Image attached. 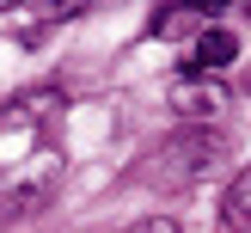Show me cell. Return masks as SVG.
<instances>
[{
  "label": "cell",
  "mask_w": 251,
  "mask_h": 233,
  "mask_svg": "<svg viewBox=\"0 0 251 233\" xmlns=\"http://www.w3.org/2000/svg\"><path fill=\"white\" fill-rule=\"evenodd\" d=\"M55 178H61V159L49 154V147H37V154L6 178V190H0V215H6V221L12 215H37V208L55 196Z\"/></svg>",
  "instance_id": "obj_1"
},
{
  "label": "cell",
  "mask_w": 251,
  "mask_h": 233,
  "mask_svg": "<svg viewBox=\"0 0 251 233\" xmlns=\"http://www.w3.org/2000/svg\"><path fill=\"white\" fill-rule=\"evenodd\" d=\"M166 104L178 110L184 123H208V117H221L233 98H227V86H221L215 74H178V80L166 86Z\"/></svg>",
  "instance_id": "obj_2"
},
{
  "label": "cell",
  "mask_w": 251,
  "mask_h": 233,
  "mask_svg": "<svg viewBox=\"0 0 251 233\" xmlns=\"http://www.w3.org/2000/svg\"><path fill=\"white\" fill-rule=\"evenodd\" d=\"M215 159H221V135H208V129L172 135V141L159 147V172H166V178H202Z\"/></svg>",
  "instance_id": "obj_3"
},
{
  "label": "cell",
  "mask_w": 251,
  "mask_h": 233,
  "mask_svg": "<svg viewBox=\"0 0 251 233\" xmlns=\"http://www.w3.org/2000/svg\"><path fill=\"white\" fill-rule=\"evenodd\" d=\"M233 55H239V37L221 31V25H208V31L196 37V49H190V74H221Z\"/></svg>",
  "instance_id": "obj_4"
},
{
  "label": "cell",
  "mask_w": 251,
  "mask_h": 233,
  "mask_svg": "<svg viewBox=\"0 0 251 233\" xmlns=\"http://www.w3.org/2000/svg\"><path fill=\"white\" fill-rule=\"evenodd\" d=\"M215 6H227V0H166V6L147 19V31H153V37H172V31H184L190 19H208Z\"/></svg>",
  "instance_id": "obj_5"
},
{
  "label": "cell",
  "mask_w": 251,
  "mask_h": 233,
  "mask_svg": "<svg viewBox=\"0 0 251 233\" xmlns=\"http://www.w3.org/2000/svg\"><path fill=\"white\" fill-rule=\"evenodd\" d=\"M221 221H227L233 233H251V166H245L239 178L227 184V203H221Z\"/></svg>",
  "instance_id": "obj_6"
},
{
  "label": "cell",
  "mask_w": 251,
  "mask_h": 233,
  "mask_svg": "<svg viewBox=\"0 0 251 233\" xmlns=\"http://www.w3.org/2000/svg\"><path fill=\"white\" fill-rule=\"evenodd\" d=\"M61 104V92H25L19 104H6V110H19V117H43V110H55Z\"/></svg>",
  "instance_id": "obj_7"
},
{
  "label": "cell",
  "mask_w": 251,
  "mask_h": 233,
  "mask_svg": "<svg viewBox=\"0 0 251 233\" xmlns=\"http://www.w3.org/2000/svg\"><path fill=\"white\" fill-rule=\"evenodd\" d=\"M117 233H178V221L172 215H141V221H129V227H117Z\"/></svg>",
  "instance_id": "obj_8"
},
{
  "label": "cell",
  "mask_w": 251,
  "mask_h": 233,
  "mask_svg": "<svg viewBox=\"0 0 251 233\" xmlns=\"http://www.w3.org/2000/svg\"><path fill=\"white\" fill-rule=\"evenodd\" d=\"M80 6H92V0H49V6H43V25H61V19H80Z\"/></svg>",
  "instance_id": "obj_9"
},
{
  "label": "cell",
  "mask_w": 251,
  "mask_h": 233,
  "mask_svg": "<svg viewBox=\"0 0 251 233\" xmlns=\"http://www.w3.org/2000/svg\"><path fill=\"white\" fill-rule=\"evenodd\" d=\"M0 6H6V0H0ZM12 6H19V0H12Z\"/></svg>",
  "instance_id": "obj_10"
}]
</instances>
